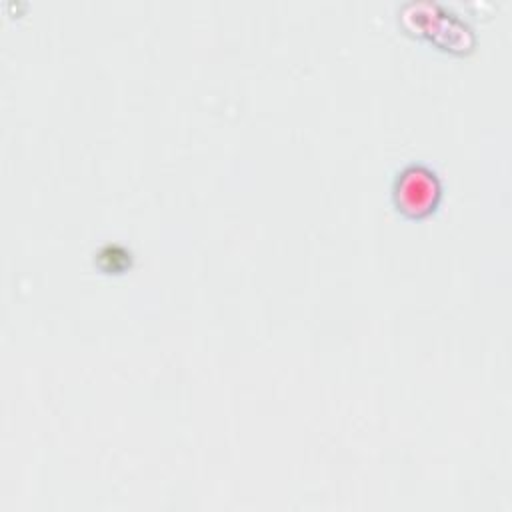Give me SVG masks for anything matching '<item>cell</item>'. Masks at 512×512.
<instances>
[{
	"mask_svg": "<svg viewBox=\"0 0 512 512\" xmlns=\"http://www.w3.org/2000/svg\"><path fill=\"white\" fill-rule=\"evenodd\" d=\"M438 196V184L434 174L424 168H408L402 172V178L396 182V202L404 212L420 214L434 206Z\"/></svg>",
	"mask_w": 512,
	"mask_h": 512,
	"instance_id": "obj_1",
	"label": "cell"
}]
</instances>
